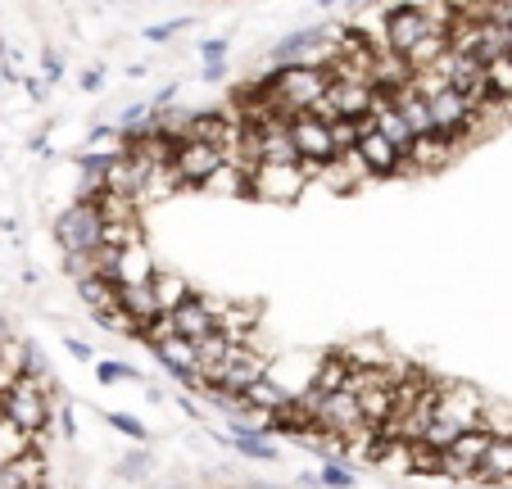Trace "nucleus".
I'll return each mask as SVG.
<instances>
[{
	"label": "nucleus",
	"instance_id": "1",
	"mask_svg": "<svg viewBox=\"0 0 512 489\" xmlns=\"http://www.w3.org/2000/svg\"><path fill=\"white\" fill-rule=\"evenodd\" d=\"M55 240L64 245V254H91L105 250V213L96 200H78L73 209H64L55 218Z\"/></svg>",
	"mask_w": 512,
	"mask_h": 489
},
{
	"label": "nucleus",
	"instance_id": "2",
	"mask_svg": "<svg viewBox=\"0 0 512 489\" xmlns=\"http://www.w3.org/2000/svg\"><path fill=\"white\" fill-rule=\"evenodd\" d=\"M322 168L318 163H290V168H277V163H259L250 177V191L259 195V200L268 204H290V200H300L304 186L318 182Z\"/></svg>",
	"mask_w": 512,
	"mask_h": 489
},
{
	"label": "nucleus",
	"instance_id": "3",
	"mask_svg": "<svg viewBox=\"0 0 512 489\" xmlns=\"http://www.w3.org/2000/svg\"><path fill=\"white\" fill-rule=\"evenodd\" d=\"M5 417H10L19 431H28L41 440V431L50 426V394H46V385H41L37 372L19 376V381L10 385V394H5Z\"/></svg>",
	"mask_w": 512,
	"mask_h": 489
},
{
	"label": "nucleus",
	"instance_id": "4",
	"mask_svg": "<svg viewBox=\"0 0 512 489\" xmlns=\"http://www.w3.org/2000/svg\"><path fill=\"white\" fill-rule=\"evenodd\" d=\"M227 168V154L218 145H191V141H177V154H173V173L182 177V186H209L213 177Z\"/></svg>",
	"mask_w": 512,
	"mask_h": 489
},
{
	"label": "nucleus",
	"instance_id": "5",
	"mask_svg": "<svg viewBox=\"0 0 512 489\" xmlns=\"http://www.w3.org/2000/svg\"><path fill=\"white\" fill-rule=\"evenodd\" d=\"M490 444H494V435L485 431V426H481V431H467L454 449L440 453V471H445L449 480H481V467H485Z\"/></svg>",
	"mask_w": 512,
	"mask_h": 489
},
{
	"label": "nucleus",
	"instance_id": "6",
	"mask_svg": "<svg viewBox=\"0 0 512 489\" xmlns=\"http://www.w3.org/2000/svg\"><path fill=\"white\" fill-rule=\"evenodd\" d=\"M481 413H485V399H481L476 385H445V390H440V408H435V417L454 422L458 431H481Z\"/></svg>",
	"mask_w": 512,
	"mask_h": 489
},
{
	"label": "nucleus",
	"instance_id": "7",
	"mask_svg": "<svg viewBox=\"0 0 512 489\" xmlns=\"http://www.w3.org/2000/svg\"><path fill=\"white\" fill-rule=\"evenodd\" d=\"M431 123H435V136H445V141L458 145L467 132H472L476 109L467 105L458 91H440V96L431 100Z\"/></svg>",
	"mask_w": 512,
	"mask_h": 489
},
{
	"label": "nucleus",
	"instance_id": "8",
	"mask_svg": "<svg viewBox=\"0 0 512 489\" xmlns=\"http://www.w3.org/2000/svg\"><path fill=\"white\" fill-rule=\"evenodd\" d=\"M431 23H426V14L417 10V5H399V10H386V41L395 55H408V50H417L426 37H431Z\"/></svg>",
	"mask_w": 512,
	"mask_h": 489
},
{
	"label": "nucleus",
	"instance_id": "9",
	"mask_svg": "<svg viewBox=\"0 0 512 489\" xmlns=\"http://www.w3.org/2000/svg\"><path fill=\"white\" fill-rule=\"evenodd\" d=\"M173 317H177V336H182V340H195V345L223 331V308L213 304V299H204V295L186 299V304L177 308Z\"/></svg>",
	"mask_w": 512,
	"mask_h": 489
},
{
	"label": "nucleus",
	"instance_id": "10",
	"mask_svg": "<svg viewBox=\"0 0 512 489\" xmlns=\"http://www.w3.org/2000/svg\"><path fill=\"white\" fill-rule=\"evenodd\" d=\"M290 136H295V150H300L304 163H318V168H327V163L336 159V141H331V127L318 123L313 114L295 118V123H290Z\"/></svg>",
	"mask_w": 512,
	"mask_h": 489
},
{
	"label": "nucleus",
	"instance_id": "11",
	"mask_svg": "<svg viewBox=\"0 0 512 489\" xmlns=\"http://www.w3.org/2000/svg\"><path fill=\"white\" fill-rule=\"evenodd\" d=\"M358 154H363V163H368L372 177H395L399 168H404V154H399L395 145L377 132L372 118H363V141H358Z\"/></svg>",
	"mask_w": 512,
	"mask_h": 489
},
{
	"label": "nucleus",
	"instance_id": "12",
	"mask_svg": "<svg viewBox=\"0 0 512 489\" xmlns=\"http://www.w3.org/2000/svg\"><path fill=\"white\" fill-rule=\"evenodd\" d=\"M159 268H155V254L145 240L118 250V263H114V286H155Z\"/></svg>",
	"mask_w": 512,
	"mask_h": 489
},
{
	"label": "nucleus",
	"instance_id": "13",
	"mask_svg": "<svg viewBox=\"0 0 512 489\" xmlns=\"http://www.w3.org/2000/svg\"><path fill=\"white\" fill-rule=\"evenodd\" d=\"M327 100L336 105V118H345V123H363V118H372L377 91H372L368 82H331Z\"/></svg>",
	"mask_w": 512,
	"mask_h": 489
},
{
	"label": "nucleus",
	"instance_id": "14",
	"mask_svg": "<svg viewBox=\"0 0 512 489\" xmlns=\"http://www.w3.org/2000/svg\"><path fill=\"white\" fill-rule=\"evenodd\" d=\"M318 182H327V191H336V195H354L363 182H372V173H368V163H363V154L349 150V154H336V159L322 168Z\"/></svg>",
	"mask_w": 512,
	"mask_h": 489
},
{
	"label": "nucleus",
	"instance_id": "15",
	"mask_svg": "<svg viewBox=\"0 0 512 489\" xmlns=\"http://www.w3.org/2000/svg\"><path fill=\"white\" fill-rule=\"evenodd\" d=\"M408 87H413L408 59L395 55V50H381V55L372 59V91H408Z\"/></svg>",
	"mask_w": 512,
	"mask_h": 489
},
{
	"label": "nucleus",
	"instance_id": "16",
	"mask_svg": "<svg viewBox=\"0 0 512 489\" xmlns=\"http://www.w3.org/2000/svg\"><path fill=\"white\" fill-rule=\"evenodd\" d=\"M118 308H123L136 326H150L159 313H164V308H159L155 286H118Z\"/></svg>",
	"mask_w": 512,
	"mask_h": 489
},
{
	"label": "nucleus",
	"instance_id": "17",
	"mask_svg": "<svg viewBox=\"0 0 512 489\" xmlns=\"http://www.w3.org/2000/svg\"><path fill=\"white\" fill-rule=\"evenodd\" d=\"M458 154L454 141H445V136H417L413 141V154H408V168H422V173H435V168H445L449 159Z\"/></svg>",
	"mask_w": 512,
	"mask_h": 489
},
{
	"label": "nucleus",
	"instance_id": "18",
	"mask_svg": "<svg viewBox=\"0 0 512 489\" xmlns=\"http://www.w3.org/2000/svg\"><path fill=\"white\" fill-rule=\"evenodd\" d=\"M37 435H28V431H19V426L10 422V417H0V471L5 467H14L19 458H28L32 449H37Z\"/></svg>",
	"mask_w": 512,
	"mask_h": 489
},
{
	"label": "nucleus",
	"instance_id": "19",
	"mask_svg": "<svg viewBox=\"0 0 512 489\" xmlns=\"http://www.w3.org/2000/svg\"><path fill=\"white\" fill-rule=\"evenodd\" d=\"M372 462H381L386 471H399V476H413V471H417V444H408V440H381L377 453H372Z\"/></svg>",
	"mask_w": 512,
	"mask_h": 489
},
{
	"label": "nucleus",
	"instance_id": "20",
	"mask_svg": "<svg viewBox=\"0 0 512 489\" xmlns=\"http://www.w3.org/2000/svg\"><path fill=\"white\" fill-rule=\"evenodd\" d=\"M481 480H494V485H508L512 480V435H494L490 453H485Z\"/></svg>",
	"mask_w": 512,
	"mask_h": 489
},
{
	"label": "nucleus",
	"instance_id": "21",
	"mask_svg": "<svg viewBox=\"0 0 512 489\" xmlns=\"http://www.w3.org/2000/svg\"><path fill=\"white\" fill-rule=\"evenodd\" d=\"M395 100H399V114H404L408 127H413V136H431V132H435V123H431V100H422L413 87L399 91Z\"/></svg>",
	"mask_w": 512,
	"mask_h": 489
},
{
	"label": "nucleus",
	"instance_id": "22",
	"mask_svg": "<svg viewBox=\"0 0 512 489\" xmlns=\"http://www.w3.org/2000/svg\"><path fill=\"white\" fill-rule=\"evenodd\" d=\"M155 295H159V308H164V313H177L186 299H195V290H191V281L177 277V272H159V277H155Z\"/></svg>",
	"mask_w": 512,
	"mask_h": 489
},
{
	"label": "nucleus",
	"instance_id": "23",
	"mask_svg": "<svg viewBox=\"0 0 512 489\" xmlns=\"http://www.w3.org/2000/svg\"><path fill=\"white\" fill-rule=\"evenodd\" d=\"M155 354H159V363H168L177 376H195V340L173 336V340H164V345H155Z\"/></svg>",
	"mask_w": 512,
	"mask_h": 489
},
{
	"label": "nucleus",
	"instance_id": "24",
	"mask_svg": "<svg viewBox=\"0 0 512 489\" xmlns=\"http://www.w3.org/2000/svg\"><path fill=\"white\" fill-rule=\"evenodd\" d=\"M245 403H250V408H263V413H268V417H277L281 408H290V399H286V394H281L272 381L250 385V390H245Z\"/></svg>",
	"mask_w": 512,
	"mask_h": 489
},
{
	"label": "nucleus",
	"instance_id": "25",
	"mask_svg": "<svg viewBox=\"0 0 512 489\" xmlns=\"http://www.w3.org/2000/svg\"><path fill=\"white\" fill-rule=\"evenodd\" d=\"M173 191H182V177H177L173 168H155V173L145 177V186H141V200L155 204V200H168Z\"/></svg>",
	"mask_w": 512,
	"mask_h": 489
},
{
	"label": "nucleus",
	"instance_id": "26",
	"mask_svg": "<svg viewBox=\"0 0 512 489\" xmlns=\"http://www.w3.org/2000/svg\"><path fill=\"white\" fill-rule=\"evenodd\" d=\"M136 240H145L136 222H105V250L118 254V250H127V245H136Z\"/></svg>",
	"mask_w": 512,
	"mask_h": 489
},
{
	"label": "nucleus",
	"instance_id": "27",
	"mask_svg": "<svg viewBox=\"0 0 512 489\" xmlns=\"http://www.w3.org/2000/svg\"><path fill=\"white\" fill-rule=\"evenodd\" d=\"M490 91L499 105H508L512 100V59H499V64H490Z\"/></svg>",
	"mask_w": 512,
	"mask_h": 489
},
{
	"label": "nucleus",
	"instance_id": "28",
	"mask_svg": "<svg viewBox=\"0 0 512 489\" xmlns=\"http://www.w3.org/2000/svg\"><path fill=\"white\" fill-rule=\"evenodd\" d=\"M331 141H336V154H349L358 150V141H363V123H331Z\"/></svg>",
	"mask_w": 512,
	"mask_h": 489
},
{
	"label": "nucleus",
	"instance_id": "29",
	"mask_svg": "<svg viewBox=\"0 0 512 489\" xmlns=\"http://www.w3.org/2000/svg\"><path fill=\"white\" fill-rule=\"evenodd\" d=\"M141 336L150 340V345H164V340L177 336V317H173V313H159L150 326H141Z\"/></svg>",
	"mask_w": 512,
	"mask_h": 489
},
{
	"label": "nucleus",
	"instance_id": "30",
	"mask_svg": "<svg viewBox=\"0 0 512 489\" xmlns=\"http://www.w3.org/2000/svg\"><path fill=\"white\" fill-rule=\"evenodd\" d=\"M100 326H109V331H123V336H141V326L132 322V317L123 313V308H114V313L100 317Z\"/></svg>",
	"mask_w": 512,
	"mask_h": 489
},
{
	"label": "nucleus",
	"instance_id": "31",
	"mask_svg": "<svg viewBox=\"0 0 512 489\" xmlns=\"http://www.w3.org/2000/svg\"><path fill=\"white\" fill-rule=\"evenodd\" d=\"M100 381H136V372L132 367H123V363H100Z\"/></svg>",
	"mask_w": 512,
	"mask_h": 489
},
{
	"label": "nucleus",
	"instance_id": "32",
	"mask_svg": "<svg viewBox=\"0 0 512 489\" xmlns=\"http://www.w3.org/2000/svg\"><path fill=\"white\" fill-rule=\"evenodd\" d=\"M109 422H114V426H118V431H123V435H132V440H145V426H136V422H132V417H127V413H114V417H109Z\"/></svg>",
	"mask_w": 512,
	"mask_h": 489
},
{
	"label": "nucleus",
	"instance_id": "33",
	"mask_svg": "<svg viewBox=\"0 0 512 489\" xmlns=\"http://www.w3.org/2000/svg\"><path fill=\"white\" fill-rule=\"evenodd\" d=\"M322 480H327V485H349V471H340V467H327V471H322Z\"/></svg>",
	"mask_w": 512,
	"mask_h": 489
},
{
	"label": "nucleus",
	"instance_id": "34",
	"mask_svg": "<svg viewBox=\"0 0 512 489\" xmlns=\"http://www.w3.org/2000/svg\"><path fill=\"white\" fill-rule=\"evenodd\" d=\"M68 349H73V358H91V345H82V340H68Z\"/></svg>",
	"mask_w": 512,
	"mask_h": 489
}]
</instances>
